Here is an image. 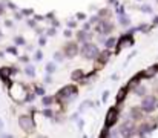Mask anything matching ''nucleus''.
Segmentation results:
<instances>
[{
  "label": "nucleus",
  "instance_id": "nucleus-1",
  "mask_svg": "<svg viewBox=\"0 0 158 138\" xmlns=\"http://www.w3.org/2000/svg\"><path fill=\"white\" fill-rule=\"evenodd\" d=\"M81 55H83V58H86V60H95V58H98L100 51H98V48L95 45L85 42V45L81 48Z\"/></svg>",
  "mask_w": 158,
  "mask_h": 138
},
{
  "label": "nucleus",
  "instance_id": "nucleus-2",
  "mask_svg": "<svg viewBox=\"0 0 158 138\" xmlns=\"http://www.w3.org/2000/svg\"><path fill=\"white\" fill-rule=\"evenodd\" d=\"M9 92H11V97H12L15 101H26V94H28V91H26V88H25L23 85L14 83V85L11 86Z\"/></svg>",
  "mask_w": 158,
  "mask_h": 138
},
{
  "label": "nucleus",
  "instance_id": "nucleus-3",
  "mask_svg": "<svg viewBox=\"0 0 158 138\" xmlns=\"http://www.w3.org/2000/svg\"><path fill=\"white\" fill-rule=\"evenodd\" d=\"M75 95H77V86H74V85H68L58 91V98H64V101H69Z\"/></svg>",
  "mask_w": 158,
  "mask_h": 138
},
{
  "label": "nucleus",
  "instance_id": "nucleus-4",
  "mask_svg": "<svg viewBox=\"0 0 158 138\" xmlns=\"http://www.w3.org/2000/svg\"><path fill=\"white\" fill-rule=\"evenodd\" d=\"M19 126H20L25 132H32L34 128H35L34 120H32L31 117H28V115H22V117L19 118Z\"/></svg>",
  "mask_w": 158,
  "mask_h": 138
},
{
  "label": "nucleus",
  "instance_id": "nucleus-5",
  "mask_svg": "<svg viewBox=\"0 0 158 138\" xmlns=\"http://www.w3.org/2000/svg\"><path fill=\"white\" fill-rule=\"evenodd\" d=\"M117 120H118V109H117V107H110V109L107 111V115H106L105 126L107 129L112 128V126L117 123Z\"/></svg>",
  "mask_w": 158,
  "mask_h": 138
},
{
  "label": "nucleus",
  "instance_id": "nucleus-6",
  "mask_svg": "<svg viewBox=\"0 0 158 138\" xmlns=\"http://www.w3.org/2000/svg\"><path fill=\"white\" fill-rule=\"evenodd\" d=\"M77 52H78V46L77 43H68V45L63 48V54L68 57V58H72V57H75L77 55Z\"/></svg>",
  "mask_w": 158,
  "mask_h": 138
},
{
  "label": "nucleus",
  "instance_id": "nucleus-7",
  "mask_svg": "<svg viewBox=\"0 0 158 138\" xmlns=\"http://www.w3.org/2000/svg\"><path fill=\"white\" fill-rule=\"evenodd\" d=\"M120 131H121L120 135H123V137H129V135L134 134V124H132L131 121H126V123H123V126H121Z\"/></svg>",
  "mask_w": 158,
  "mask_h": 138
},
{
  "label": "nucleus",
  "instance_id": "nucleus-8",
  "mask_svg": "<svg viewBox=\"0 0 158 138\" xmlns=\"http://www.w3.org/2000/svg\"><path fill=\"white\" fill-rule=\"evenodd\" d=\"M112 29H114L112 23H109V22H106V20L100 22V25L97 26V31H98L100 34H109V32H110Z\"/></svg>",
  "mask_w": 158,
  "mask_h": 138
},
{
  "label": "nucleus",
  "instance_id": "nucleus-9",
  "mask_svg": "<svg viewBox=\"0 0 158 138\" xmlns=\"http://www.w3.org/2000/svg\"><path fill=\"white\" fill-rule=\"evenodd\" d=\"M154 104H155V97H146L143 100V111H146V112L154 111V107H155Z\"/></svg>",
  "mask_w": 158,
  "mask_h": 138
},
{
  "label": "nucleus",
  "instance_id": "nucleus-10",
  "mask_svg": "<svg viewBox=\"0 0 158 138\" xmlns=\"http://www.w3.org/2000/svg\"><path fill=\"white\" fill-rule=\"evenodd\" d=\"M12 72H15V71L11 69V68H0V78H2L5 83H8V82H9V75H11Z\"/></svg>",
  "mask_w": 158,
  "mask_h": 138
},
{
  "label": "nucleus",
  "instance_id": "nucleus-11",
  "mask_svg": "<svg viewBox=\"0 0 158 138\" xmlns=\"http://www.w3.org/2000/svg\"><path fill=\"white\" fill-rule=\"evenodd\" d=\"M126 92H127L126 88H121V89H120L118 95H117V103H121V101H123V98L126 97Z\"/></svg>",
  "mask_w": 158,
  "mask_h": 138
},
{
  "label": "nucleus",
  "instance_id": "nucleus-12",
  "mask_svg": "<svg viewBox=\"0 0 158 138\" xmlns=\"http://www.w3.org/2000/svg\"><path fill=\"white\" fill-rule=\"evenodd\" d=\"M115 45H117V39H115V37H110V39H107V40H106V48H107V49L114 48Z\"/></svg>",
  "mask_w": 158,
  "mask_h": 138
},
{
  "label": "nucleus",
  "instance_id": "nucleus-13",
  "mask_svg": "<svg viewBox=\"0 0 158 138\" xmlns=\"http://www.w3.org/2000/svg\"><path fill=\"white\" fill-rule=\"evenodd\" d=\"M71 77H72V80H80V78L83 77V72H81L80 69H78V71H74Z\"/></svg>",
  "mask_w": 158,
  "mask_h": 138
},
{
  "label": "nucleus",
  "instance_id": "nucleus-14",
  "mask_svg": "<svg viewBox=\"0 0 158 138\" xmlns=\"http://www.w3.org/2000/svg\"><path fill=\"white\" fill-rule=\"evenodd\" d=\"M131 114H132V118H134V120H138V118L141 117V112H140L138 109H135V107L131 111Z\"/></svg>",
  "mask_w": 158,
  "mask_h": 138
},
{
  "label": "nucleus",
  "instance_id": "nucleus-15",
  "mask_svg": "<svg viewBox=\"0 0 158 138\" xmlns=\"http://www.w3.org/2000/svg\"><path fill=\"white\" fill-rule=\"evenodd\" d=\"M151 131V126L149 124H143L141 128H140V135H144V134H148Z\"/></svg>",
  "mask_w": 158,
  "mask_h": 138
},
{
  "label": "nucleus",
  "instance_id": "nucleus-16",
  "mask_svg": "<svg viewBox=\"0 0 158 138\" xmlns=\"http://www.w3.org/2000/svg\"><path fill=\"white\" fill-rule=\"evenodd\" d=\"M52 101H54L52 97H43V100H42L43 106H49V104H52Z\"/></svg>",
  "mask_w": 158,
  "mask_h": 138
},
{
  "label": "nucleus",
  "instance_id": "nucleus-17",
  "mask_svg": "<svg viewBox=\"0 0 158 138\" xmlns=\"http://www.w3.org/2000/svg\"><path fill=\"white\" fill-rule=\"evenodd\" d=\"M54 71H55V65H54V63H48V65H46V72H48V74H52Z\"/></svg>",
  "mask_w": 158,
  "mask_h": 138
},
{
  "label": "nucleus",
  "instance_id": "nucleus-18",
  "mask_svg": "<svg viewBox=\"0 0 158 138\" xmlns=\"http://www.w3.org/2000/svg\"><path fill=\"white\" fill-rule=\"evenodd\" d=\"M100 57H102V63H106V61L109 60V52H107V51L102 52V54H100Z\"/></svg>",
  "mask_w": 158,
  "mask_h": 138
},
{
  "label": "nucleus",
  "instance_id": "nucleus-19",
  "mask_svg": "<svg viewBox=\"0 0 158 138\" xmlns=\"http://www.w3.org/2000/svg\"><path fill=\"white\" fill-rule=\"evenodd\" d=\"M25 72H26V75H29V77H34V75H35V72H34V68H32V66H28Z\"/></svg>",
  "mask_w": 158,
  "mask_h": 138
},
{
  "label": "nucleus",
  "instance_id": "nucleus-20",
  "mask_svg": "<svg viewBox=\"0 0 158 138\" xmlns=\"http://www.w3.org/2000/svg\"><path fill=\"white\" fill-rule=\"evenodd\" d=\"M42 58H43V54H42V51H37V52H35V57H34V60H35V61H40Z\"/></svg>",
  "mask_w": 158,
  "mask_h": 138
},
{
  "label": "nucleus",
  "instance_id": "nucleus-21",
  "mask_svg": "<svg viewBox=\"0 0 158 138\" xmlns=\"http://www.w3.org/2000/svg\"><path fill=\"white\" fill-rule=\"evenodd\" d=\"M120 23H121V25H129V19H127L126 15H121V19H120Z\"/></svg>",
  "mask_w": 158,
  "mask_h": 138
},
{
  "label": "nucleus",
  "instance_id": "nucleus-22",
  "mask_svg": "<svg viewBox=\"0 0 158 138\" xmlns=\"http://www.w3.org/2000/svg\"><path fill=\"white\" fill-rule=\"evenodd\" d=\"M43 114H45V117H52V111L51 109H46Z\"/></svg>",
  "mask_w": 158,
  "mask_h": 138
},
{
  "label": "nucleus",
  "instance_id": "nucleus-23",
  "mask_svg": "<svg viewBox=\"0 0 158 138\" xmlns=\"http://www.w3.org/2000/svg\"><path fill=\"white\" fill-rule=\"evenodd\" d=\"M35 94H39V95H43V94H45L43 88H37V89H35Z\"/></svg>",
  "mask_w": 158,
  "mask_h": 138
},
{
  "label": "nucleus",
  "instance_id": "nucleus-24",
  "mask_svg": "<svg viewBox=\"0 0 158 138\" xmlns=\"http://www.w3.org/2000/svg\"><path fill=\"white\" fill-rule=\"evenodd\" d=\"M15 43H19V45H23L25 42H23V39H22V37H17V39H15Z\"/></svg>",
  "mask_w": 158,
  "mask_h": 138
},
{
  "label": "nucleus",
  "instance_id": "nucleus-25",
  "mask_svg": "<svg viewBox=\"0 0 158 138\" xmlns=\"http://www.w3.org/2000/svg\"><path fill=\"white\" fill-rule=\"evenodd\" d=\"M32 100H34V95H32V94L26 95V101H32Z\"/></svg>",
  "mask_w": 158,
  "mask_h": 138
},
{
  "label": "nucleus",
  "instance_id": "nucleus-26",
  "mask_svg": "<svg viewBox=\"0 0 158 138\" xmlns=\"http://www.w3.org/2000/svg\"><path fill=\"white\" fill-rule=\"evenodd\" d=\"M55 60H63V57H61V54H60V52H57V54H55Z\"/></svg>",
  "mask_w": 158,
  "mask_h": 138
},
{
  "label": "nucleus",
  "instance_id": "nucleus-27",
  "mask_svg": "<svg viewBox=\"0 0 158 138\" xmlns=\"http://www.w3.org/2000/svg\"><path fill=\"white\" fill-rule=\"evenodd\" d=\"M8 51H9L11 54H17V49H15V48H9Z\"/></svg>",
  "mask_w": 158,
  "mask_h": 138
},
{
  "label": "nucleus",
  "instance_id": "nucleus-28",
  "mask_svg": "<svg viewBox=\"0 0 158 138\" xmlns=\"http://www.w3.org/2000/svg\"><path fill=\"white\" fill-rule=\"evenodd\" d=\"M107 97H109V92L106 91V92H105V95H103V101H106V100H107Z\"/></svg>",
  "mask_w": 158,
  "mask_h": 138
},
{
  "label": "nucleus",
  "instance_id": "nucleus-29",
  "mask_svg": "<svg viewBox=\"0 0 158 138\" xmlns=\"http://www.w3.org/2000/svg\"><path fill=\"white\" fill-rule=\"evenodd\" d=\"M48 34H49V36H54V34H55V29H49Z\"/></svg>",
  "mask_w": 158,
  "mask_h": 138
},
{
  "label": "nucleus",
  "instance_id": "nucleus-30",
  "mask_svg": "<svg viewBox=\"0 0 158 138\" xmlns=\"http://www.w3.org/2000/svg\"><path fill=\"white\" fill-rule=\"evenodd\" d=\"M71 34H72V32H71V31H69V29H68V31H66V32H64V36H66V37H71Z\"/></svg>",
  "mask_w": 158,
  "mask_h": 138
},
{
  "label": "nucleus",
  "instance_id": "nucleus-31",
  "mask_svg": "<svg viewBox=\"0 0 158 138\" xmlns=\"http://www.w3.org/2000/svg\"><path fill=\"white\" fill-rule=\"evenodd\" d=\"M3 129V121H2V118H0V131Z\"/></svg>",
  "mask_w": 158,
  "mask_h": 138
},
{
  "label": "nucleus",
  "instance_id": "nucleus-32",
  "mask_svg": "<svg viewBox=\"0 0 158 138\" xmlns=\"http://www.w3.org/2000/svg\"><path fill=\"white\" fill-rule=\"evenodd\" d=\"M0 12H3V6L2 5H0Z\"/></svg>",
  "mask_w": 158,
  "mask_h": 138
}]
</instances>
